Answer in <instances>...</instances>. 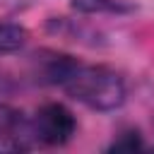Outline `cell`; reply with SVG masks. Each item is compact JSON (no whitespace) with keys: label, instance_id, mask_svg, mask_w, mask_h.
Returning <instances> with one entry per match:
<instances>
[{"label":"cell","instance_id":"cell-1","mask_svg":"<svg viewBox=\"0 0 154 154\" xmlns=\"http://www.w3.org/2000/svg\"><path fill=\"white\" fill-rule=\"evenodd\" d=\"M48 75L72 99L94 111H113L125 101V84L108 67L79 65L72 58H55Z\"/></svg>","mask_w":154,"mask_h":154},{"label":"cell","instance_id":"cell-2","mask_svg":"<svg viewBox=\"0 0 154 154\" xmlns=\"http://www.w3.org/2000/svg\"><path fill=\"white\" fill-rule=\"evenodd\" d=\"M75 116L63 103H43L31 123L34 137L43 144H65L75 135Z\"/></svg>","mask_w":154,"mask_h":154},{"label":"cell","instance_id":"cell-3","mask_svg":"<svg viewBox=\"0 0 154 154\" xmlns=\"http://www.w3.org/2000/svg\"><path fill=\"white\" fill-rule=\"evenodd\" d=\"M34 137L31 125L12 106H0V152L26 149Z\"/></svg>","mask_w":154,"mask_h":154},{"label":"cell","instance_id":"cell-4","mask_svg":"<svg viewBox=\"0 0 154 154\" xmlns=\"http://www.w3.org/2000/svg\"><path fill=\"white\" fill-rule=\"evenodd\" d=\"M72 7L87 14H99V12H128L130 5L123 0H72Z\"/></svg>","mask_w":154,"mask_h":154},{"label":"cell","instance_id":"cell-5","mask_svg":"<svg viewBox=\"0 0 154 154\" xmlns=\"http://www.w3.org/2000/svg\"><path fill=\"white\" fill-rule=\"evenodd\" d=\"M26 43V31L17 24H0V53H14Z\"/></svg>","mask_w":154,"mask_h":154},{"label":"cell","instance_id":"cell-6","mask_svg":"<svg viewBox=\"0 0 154 154\" xmlns=\"http://www.w3.org/2000/svg\"><path fill=\"white\" fill-rule=\"evenodd\" d=\"M142 147V142H140V137H137V132H125L118 142H113V152H132V149H140Z\"/></svg>","mask_w":154,"mask_h":154}]
</instances>
